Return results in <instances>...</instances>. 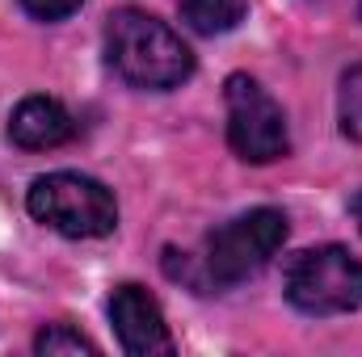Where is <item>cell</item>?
Returning a JSON list of instances; mask_svg holds the SVG:
<instances>
[{"mask_svg": "<svg viewBox=\"0 0 362 357\" xmlns=\"http://www.w3.org/2000/svg\"><path fill=\"white\" fill-rule=\"evenodd\" d=\"M105 59L135 89H177L194 76V55L160 17L139 8H118L105 21Z\"/></svg>", "mask_w": 362, "mask_h": 357, "instance_id": "cell-1", "label": "cell"}, {"mask_svg": "<svg viewBox=\"0 0 362 357\" xmlns=\"http://www.w3.org/2000/svg\"><path fill=\"white\" fill-rule=\"evenodd\" d=\"M25 206L38 223L68 240H101L118 227V202L85 173H47L30 185Z\"/></svg>", "mask_w": 362, "mask_h": 357, "instance_id": "cell-2", "label": "cell"}, {"mask_svg": "<svg viewBox=\"0 0 362 357\" xmlns=\"http://www.w3.org/2000/svg\"><path fill=\"white\" fill-rule=\"evenodd\" d=\"M286 244V214L274 206H257L206 236L202 248V277L206 286H236L270 265Z\"/></svg>", "mask_w": 362, "mask_h": 357, "instance_id": "cell-3", "label": "cell"}, {"mask_svg": "<svg viewBox=\"0 0 362 357\" xmlns=\"http://www.w3.org/2000/svg\"><path fill=\"white\" fill-rule=\"evenodd\" d=\"M286 303L303 315H341L362 307V261L341 248H308L286 265Z\"/></svg>", "mask_w": 362, "mask_h": 357, "instance_id": "cell-4", "label": "cell"}, {"mask_svg": "<svg viewBox=\"0 0 362 357\" xmlns=\"http://www.w3.org/2000/svg\"><path fill=\"white\" fill-rule=\"evenodd\" d=\"M228 101V143L240 160L249 164H274L291 152V135H286V114L262 89L253 76H228L223 85Z\"/></svg>", "mask_w": 362, "mask_h": 357, "instance_id": "cell-5", "label": "cell"}, {"mask_svg": "<svg viewBox=\"0 0 362 357\" xmlns=\"http://www.w3.org/2000/svg\"><path fill=\"white\" fill-rule=\"evenodd\" d=\"M110 324H114L122 349L131 357H169L173 353V337H169L160 303L144 286H135V282H127V286H118L110 294Z\"/></svg>", "mask_w": 362, "mask_h": 357, "instance_id": "cell-6", "label": "cell"}, {"mask_svg": "<svg viewBox=\"0 0 362 357\" xmlns=\"http://www.w3.org/2000/svg\"><path fill=\"white\" fill-rule=\"evenodd\" d=\"M76 135L72 114L55 101V97H25L13 114H8V139L25 152H51L64 147Z\"/></svg>", "mask_w": 362, "mask_h": 357, "instance_id": "cell-7", "label": "cell"}, {"mask_svg": "<svg viewBox=\"0 0 362 357\" xmlns=\"http://www.w3.org/2000/svg\"><path fill=\"white\" fill-rule=\"evenodd\" d=\"M181 21L202 34V38H215V34H228L245 21L249 13V0H177Z\"/></svg>", "mask_w": 362, "mask_h": 357, "instance_id": "cell-8", "label": "cell"}, {"mask_svg": "<svg viewBox=\"0 0 362 357\" xmlns=\"http://www.w3.org/2000/svg\"><path fill=\"white\" fill-rule=\"evenodd\" d=\"M337 118H341V131H346V139L362 143V63H354V68L341 76Z\"/></svg>", "mask_w": 362, "mask_h": 357, "instance_id": "cell-9", "label": "cell"}, {"mask_svg": "<svg viewBox=\"0 0 362 357\" xmlns=\"http://www.w3.org/2000/svg\"><path fill=\"white\" fill-rule=\"evenodd\" d=\"M34 353H42V357L97 353V345H93L89 337H81L76 328H68V324H51V328H42V332L34 337Z\"/></svg>", "mask_w": 362, "mask_h": 357, "instance_id": "cell-10", "label": "cell"}, {"mask_svg": "<svg viewBox=\"0 0 362 357\" xmlns=\"http://www.w3.org/2000/svg\"><path fill=\"white\" fill-rule=\"evenodd\" d=\"M81 4H85V0H21V8H25L30 17H38V21H64V17H72Z\"/></svg>", "mask_w": 362, "mask_h": 357, "instance_id": "cell-11", "label": "cell"}, {"mask_svg": "<svg viewBox=\"0 0 362 357\" xmlns=\"http://www.w3.org/2000/svg\"><path fill=\"white\" fill-rule=\"evenodd\" d=\"M350 214H354V223H358V231H362V189L350 198Z\"/></svg>", "mask_w": 362, "mask_h": 357, "instance_id": "cell-12", "label": "cell"}]
</instances>
